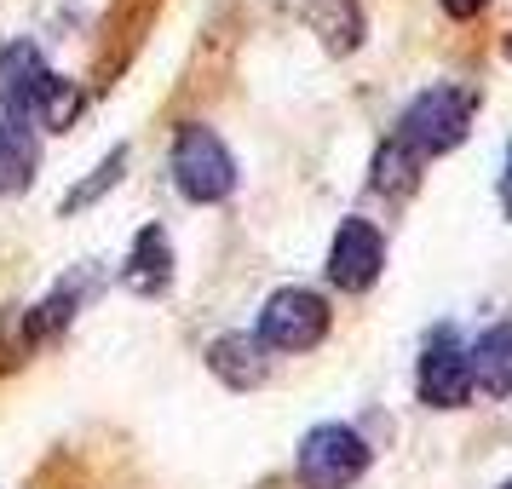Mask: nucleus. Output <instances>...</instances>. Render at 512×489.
Returning <instances> with one entry per match:
<instances>
[{"label": "nucleus", "mask_w": 512, "mask_h": 489, "mask_svg": "<svg viewBox=\"0 0 512 489\" xmlns=\"http://www.w3.org/2000/svg\"><path fill=\"white\" fill-rule=\"evenodd\" d=\"M41 489H121L110 478V455L98 449H64L41 466Z\"/></svg>", "instance_id": "nucleus-10"}, {"label": "nucleus", "mask_w": 512, "mask_h": 489, "mask_svg": "<svg viewBox=\"0 0 512 489\" xmlns=\"http://www.w3.org/2000/svg\"><path fill=\"white\" fill-rule=\"evenodd\" d=\"M466 363H472V386H484L489 397H512V323L484 328L466 346Z\"/></svg>", "instance_id": "nucleus-9"}, {"label": "nucleus", "mask_w": 512, "mask_h": 489, "mask_svg": "<svg viewBox=\"0 0 512 489\" xmlns=\"http://www.w3.org/2000/svg\"><path fill=\"white\" fill-rule=\"evenodd\" d=\"M41 81H47V64H41V52L29 47V41H12V47H0V110L6 121H24L35 93H41Z\"/></svg>", "instance_id": "nucleus-7"}, {"label": "nucleus", "mask_w": 512, "mask_h": 489, "mask_svg": "<svg viewBox=\"0 0 512 489\" xmlns=\"http://www.w3.org/2000/svg\"><path fill=\"white\" fill-rule=\"evenodd\" d=\"M443 12H449V18H478V12H484L489 0H438Z\"/></svg>", "instance_id": "nucleus-16"}, {"label": "nucleus", "mask_w": 512, "mask_h": 489, "mask_svg": "<svg viewBox=\"0 0 512 489\" xmlns=\"http://www.w3.org/2000/svg\"><path fill=\"white\" fill-rule=\"evenodd\" d=\"M35 173V133L24 121H0V196H18Z\"/></svg>", "instance_id": "nucleus-13"}, {"label": "nucleus", "mask_w": 512, "mask_h": 489, "mask_svg": "<svg viewBox=\"0 0 512 489\" xmlns=\"http://www.w3.org/2000/svg\"><path fill=\"white\" fill-rule=\"evenodd\" d=\"M386 271V236L369 219H340V231L328 242V282L340 294H369Z\"/></svg>", "instance_id": "nucleus-5"}, {"label": "nucleus", "mask_w": 512, "mask_h": 489, "mask_svg": "<svg viewBox=\"0 0 512 489\" xmlns=\"http://www.w3.org/2000/svg\"><path fill=\"white\" fill-rule=\"evenodd\" d=\"M415 386H420V403H432V409H466V397H472V363H466V346L455 340V328H438L426 340Z\"/></svg>", "instance_id": "nucleus-6"}, {"label": "nucleus", "mask_w": 512, "mask_h": 489, "mask_svg": "<svg viewBox=\"0 0 512 489\" xmlns=\"http://www.w3.org/2000/svg\"><path fill=\"white\" fill-rule=\"evenodd\" d=\"M167 282H173V248H167V236L156 225H144L139 242H133V259H127V288L162 294Z\"/></svg>", "instance_id": "nucleus-12"}, {"label": "nucleus", "mask_w": 512, "mask_h": 489, "mask_svg": "<svg viewBox=\"0 0 512 489\" xmlns=\"http://www.w3.org/2000/svg\"><path fill=\"white\" fill-rule=\"evenodd\" d=\"M328 323H334V311H328L323 294H311V288H277L265 311H259V328L254 340L265 351H311L328 340Z\"/></svg>", "instance_id": "nucleus-4"}, {"label": "nucleus", "mask_w": 512, "mask_h": 489, "mask_svg": "<svg viewBox=\"0 0 512 489\" xmlns=\"http://www.w3.org/2000/svg\"><path fill=\"white\" fill-rule=\"evenodd\" d=\"M507 190H512V162H507Z\"/></svg>", "instance_id": "nucleus-17"}, {"label": "nucleus", "mask_w": 512, "mask_h": 489, "mask_svg": "<svg viewBox=\"0 0 512 489\" xmlns=\"http://www.w3.org/2000/svg\"><path fill=\"white\" fill-rule=\"evenodd\" d=\"M305 489H351L369 472V443L340 420H323L300 438V461H294Z\"/></svg>", "instance_id": "nucleus-3"}, {"label": "nucleus", "mask_w": 512, "mask_h": 489, "mask_svg": "<svg viewBox=\"0 0 512 489\" xmlns=\"http://www.w3.org/2000/svg\"><path fill=\"white\" fill-rule=\"evenodd\" d=\"M81 104H87V93H81L75 81H64V75H47V81H41V93H35V104H29L24 127L70 133V127H75V116H81Z\"/></svg>", "instance_id": "nucleus-11"}, {"label": "nucleus", "mask_w": 512, "mask_h": 489, "mask_svg": "<svg viewBox=\"0 0 512 489\" xmlns=\"http://www.w3.org/2000/svg\"><path fill=\"white\" fill-rule=\"evenodd\" d=\"M415 179H420V156L415 150H403L397 139L380 144V156H374V190L403 196V190H415Z\"/></svg>", "instance_id": "nucleus-14"}, {"label": "nucleus", "mask_w": 512, "mask_h": 489, "mask_svg": "<svg viewBox=\"0 0 512 489\" xmlns=\"http://www.w3.org/2000/svg\"><path fill=\"white\" fill-rule=\"evenodd\" d=\"M472 110H478V93H466V87H426V93L409 98V110L397 116L392 139L403 144V150H415L420 162L449 156V150L466 139Z\"/></svg>", "instance_id": "nucleus-1"}, {"label": "nucleus", "mask_w": 512, "mask_h": 489, "mask_svg": "<svg viewBox=\"0 0 512 489\" xmlns=\"http://www.w3.org/2000/svg\"><path fill=\"white\" fill-rule=\"evenodd\" d=\"M208 369L231 386V392H248L271 374V351L259 346L254 334H219L208 346Z\"/></svg>", "instance_id": "nucleus-8"}, {"label": "nucleus", "mask_w": 512, "mask_h": 489, "mask_svg": "<svg viewBox=\"0 0 512 489\" xmlns=\"http://www.w3.org/2000/svg\"><path fill=\"white\" fill-rule=\"evenodd\" d=\"M121 167H127V150H110V156H104V167H98V179H81V185L64 196V213H81L87 202H98V196L121 179Z\"/></svg>", "instance_id": "nucleus-15"}, {"label": "nucleus", "mask_w": 512, "mask_h": 489, "mask_svg": "<svg viewBox=\"0 0 512 489\" xmlns=\"http://www.w3.org/2000/svg\"><path fill=\"white\" fill-rule=\"evenodd\" d=\"M167 167H173L179 196L196 202V208H213V202H225V196L236 190L231 150H225V139H219L213 127H202V121H190V127L173 133V156H167Z\"/></svg>", "instance_id": "nucleus-2"}, {"label": "nucleus", "mask_w": 512, "mask_h": 489, "mask_svg": "<svg viewBox=\"0 0 512 489\" xmlns=\"http://www.w3.org/2000/svg\"><path fill=\"white\" fill-rule=\"evenodd\" d=\"M501 489H512V478H507V484H501Z\"/></svg>", "instance_id": "nucleus-18"}]
</instances>
